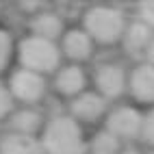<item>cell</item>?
I'll list each match as a JSON object with an SVG mask.
<instances>
[{"label":"cell","mask_w":154,"mask_h":154,"mask_svg":"<svg viewBox=\"0 0 154 154\" xmlns=\"http://www.w3.org/2000/svg\"><path fill=\"white\" fill-rule=\"evenodd\" d=\"M13 126L22 132H33L39 126V115L33 111H24V113H17L13 117Z\"/></svg>","instance_id":"9a60e30c"},{"label":"cell","mask_w":154,"mask_h":154,"mask_svg":"<svg viewBox=\"0 0 154 154\" xmlns=\"http://www.w3.org/2000/svg\"><path fill=\"white\" fill-rule=\"evenodd\" d=\"M148 59H150V63H152V67H154V42H152L150 48H148Z\"/></svg>","instance_id":"ffe728a7"},{"label":"cell","mask_w":154,"mask_h":154,"mask_svg":"<svg viewBox=\"0 0 154 154\" xmlns=\"http://www.w3.org/2000/svg\"><path fill=\"white\" fill-rule=\"evenodd\" d=\"M65 52L74 59H85L91 52V42L83 30H72L65 37Z\"/></svg>","instance_id":"9c48e42d"},{"label":"cell","mask_w":154,"mask_h":154,"mask_svg":"<svg viewBox=\"0 0 154 154\" xmlns=\"http://www.w3.org/2000/svg\"><path fill=\"white\" fill-rule=\"evenodd\" d=\"M98 87L106 96H119L124 89V72L117 65H104L98 72Z\"/></svg>","instance_id":"52a82bcc"},{"label":"cell","mask_w":154,"mask_h":154,"mask_svg":"<svg viewBox=\"0 0 154 154\" xmlns=\"http://www.w3.org/2000/svg\"><path fill=\"white\" fill-rule=\"evenodd\" d=\"M9 109H11V98H9V94L0 87V117H2Z\"/></svg>","instance_id":"d6986e66"},{"label":"cell","mask_w":154,"mask_h":154,"mask_svg":"<svg viewBox=\"0 0 154 154\" xmlns=\"http://www.w3.org/2000/svg\"><path fill=\"white\" fill-rule=\"evenodd\" d=\"M141 128H143V137H146V141L154 146V111L150 113V115H148L146 119H143Z\"/></svg>","instance_id":"e0dca14e"},{"label":"cell","mask_w":154,"mask_h":154,"mask_svg":"<svg viewBox=\"0 0 154 154\" xmlns=\"http://www.w3.org/2000/svg\"><path fill=\"white\" fill-rule=\"evenodd\" d=\"M11 89L17 98L22 100H37L39 96L44 94V80L39 78L35 72H17L11 80Z\"/></svg>","instance_id":"5b68a950"},{"label":"cell","mask_w":154,"mask_h":154,"mask_svg":"<svg viewBox=\"0 0 154 154\" xmlns=\"http://www.w3.org/2000/svg\"><path fill=\"white\" fill-rule=\"evenodd\" d=\"M141 15H143V20H146L148 24L154 26V2H143L141 5Z\"/></svg>","instance_id":"ac0fdd59"},{"label":"cell","mask_w":154,"mask_h":154,"mask_svg":"<svg viewBox=\"0 0 154 154\" xmlns=\"http://www.w3.org/2000/svg\"><path fill=\"white\" fill-rule=\"evenodd\" d=\"M9 52H11V37H9V33L0 30V69L7 65Z\"/></svg>","instance_id":"2e32d148"},{"label":"cell","mask_w":154,"mask_h":154,"mask_svg":"<svg viewBox=\"0 0 154 154\" xmlns=\"http://www.w3.org/2000/svg\"><path fill=\"white\" fill-rule=\"evenodd\" d=\"M126 154H137V152H126Z\"/></svg>","instance_id":"44dd1931"},{"label":"cell","mask_w":154,"mask_h":154,"mask_svg":"<svg viewBox=\"0 0 154 154\" xmlns=\"http://www.w3.org/2000/svg\"><path fill=\"white\" fill-rule=\"evenodd\" d=\"M141 124H143V119H141V115L135 109H119L109 117L111 135H115V137H132V135H137Z\"/></svg>","instance_id":"277c9868"},{"label":"cell","mask_w":154,"mask_h":154,"mask_svg":"<svg viewBox=\"0 0 154 154\" xmlns=\"http://www.w3.org/2000/svg\"><path fill=\"white\" fill-rule=\"evenodd\" d=\"M46 148L52 154H83L78 126L72 119H54L46 130Z\"/></svg>","instance_id":"6da1fadb"},{"label":"cell","mask_w":154,"mask_h":154,"mask_svg":"<svg viewBox=\"0 0 154 154\" xmlns=\"http://www.w3.org/2000/svg\"><path fill=\"white\" fill-rule=\"evenodd\" d=\"M122 28H124V20H122V13L115 9L98 7L87 13V30L104 44L115 42L122 35Z\"/></svg>","instance_id":"7a4b0ae2"},{"label":"cell","mask_w":154,"mask_h":154,"mask_svg":"<svg viewBox=\"0 0 154 154\" xmlns=\"http://www.w3.org/2000/svg\"><path fill=\"white\" fill-rule=\"evenodd\" d=\"M2 154H37V143L26 135H11L2 141Z\"/></svg>","instance_id":"30bf717a"},{"label":"cell","mask_w":154,"mask_h":154,"mask_svg":"<svg viewBox=\"0 0 154 154\" xmlns=\"http://www.w3.org/2000/svg\"><path fill=\"white\" fill-rule=\"evenodd\" d=\"M117 152V137L111 132H100L94 139L91 154H115Z\"/></svg>","instance_id":"4fadbf2b"},{"label":"cell","mask_w":154,"mask_h":154,"mask_svg":"<svg viewBox=\"0 0 154 154\" xmlns=\"http://www.w3.org/2000/svg\"><path fill=\"white\" fill-rule=\"evenodd\" d=\"M102 109H104V102H102V98H98L96 94H85L83 98H78L74 102V113L78 117L83 119H94L98 117Z\"/></svg>","instance_id":"ba28073f"},{"label":"cell","mask_w":154,"mask_h":154,"mask_svg":"<svg viewBox=\"0 0 154 154\" xmlns=\"http://www.w3.org/2000/svg\"><path fill=\"white\" fill-rule=\"evenodd\" d=\"M150 44V28L146 24H135L128 30V46L130 48H143Z\"/></svg>","instance_id":"5bb4252c"},{"label":"cell","mask_w":154,"mask_h":154,"mask_svg":"<svg viewBox=\"0 0 154 154\" xmlns=\"http://www.w3.org/2000/svg\"><path fill=\"white\" fill-rule=\"evenodd\" d=\"M20 57H22V63L30 69H52L59 63V52L52 46V42L42 37H30L22 44L20 50Z\"/></svg>","instance_id":"3957f363"},{"label":"cell","mask_w":154,"mask_h":154,"mask_svg":"<svg viewBox=\"0 0 154 154\" xmlns=\"http://www.w3.org/2000/svg\"><path fill=\"white\" fill-rule=\"evenodd\" d=\"M85 85V76L78 67H67L61 72L59 76V89L63 94H76V91Z\"/></svg>","instance_id":"8fae6325"},{"label":"cell","mask_w":154,"mask_h":154,"mask_svg":"<svg viewBox=\"0 0 154 154\" xmlns=\"http://www.w3.org/2000/svg\"><path fill=\"white\" fill-rule=\"evenodd\" d=\"M130 89L135 94V98L143 102H152L154 100V67L152 65L137 67L130 78Z\"/></svg>","instance_id":"8992f818"},{"label":"cell","mask_w":154,"mask_h":154,"mask_svg":"<svg viewBox=\"0 0 154 154\" xmlns=\"http://www.w3.org/2000/svg\"><path fill=\"white\" fill-rule=\"evenodd\" d=\"M33 28H35V33L42 39H48V42H50L52 37H57L61 33V22H59L57 15H39L35 20Z\"/></svg>","instance_id":"7c38bea8"}]
</instances>
